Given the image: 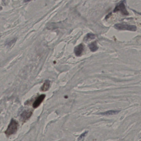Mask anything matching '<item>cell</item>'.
<instances>
[{
  "mask_svg": "<svg viewBox=\"0 0 141 141\" xmlns=\"http://www.w3.org/2000/svg\"><path fill=\"white\" fill-rule=\"evenodd\" d=\"M19 123L15 120L12 119L7 129L5 131V134L7 136H10L15 134L18 129Z\"/></svg>",
  "mask_w": 141,
  "mask_h": 141,
  "instance_id": "6da1fadb",
  "label": "cell"
},
{
  "mask_svg": "<svg viewBox=\"0 0 141 141\" xmlns=\"http://www.w3.org/2000/svg\"><path fill=\"white\" fill-rule=\"evenodd\" d=\"M114 27L120 30H127L130 31H135L137 30L136 26L135 25H128L126 24H116L114 25Z\"/></svg>",
  "mask_w": 141,
  "mask_h": 141,
  "instance_id": "7a4b0ae2",
  "label": "cell"
},
{
  "mask_svg": "<svg viewBox=\"0 0 141 141\" xmlns=\"http://www.w3.org/2000/svg\"><path fill=\"white\" fill-rule=\"evenodd\" d=\"M125 0H123L119 2L118 5H116L115 8L114 9V12L120 11L122 14L124 15H128L129 14L128 11L126 8V6L124 4Z\"/></svg>",
  "mask_w": 141,
  "mask_h": 141,
  "instance_id": "3957f363",
  "label": "cell"
},
{
  "mask_svg": "<svg viewBox=\"0 0 141 141\" xmlns=\"http://www.w3.org/2000/svg\"><path fill=\"white\" fill-rule=\"evenodd\" d=\"M46 97V95L45 94H42L39 96V97L36 99L35 102H34V104H33V106L34 108H36L40 105L41 103H42L43 100Z\"/></svg>",
  "mask_w": 141,
  "mask_h": 141,
  "instance_id": "277c9868",
  "label": "cell"
},
{
  "mask_svg": "<svg viewBox=\"0 0 141 141\" xmlns=\"http://www.w3.org/2000/svg\"><path fill=\"white\" fill-rule=\"evenodd\" d=\"M32 114V111L25 110L21 114V118L22 120V121H25L30 118Z\"/></svg>",
  "mask_w": 141,
  "mask_h": 141,
  "instance_id": "5b68a950",
  "label": "cell"
},
{
  "mask_svg": "<svg viewBox=\"0 0 141 141\" xmlns=\"http://www.w3.org/2000/svg\"><path fill=\"white\" fill-rule=\"evenodd\" d=\"M84 50V46L82 44H80L74 48V53L76 56H80Z\"/></svg>",
  "mask_w": 141,
  "mask_h": 141,
  "instance_id": "8992f818",
  "label": "cell"
},
{
  "mask_svg": "<svg viewBox=\"0 0 141 141\" xmlns=\"http://www.w3.org/2000/svg\"><path fill=\"white\" fill-rule=\"evenodd\" d=\"M50 81L46 80L41 87V90L42 91H46L49 90L50 87Z\"/></svg>",
  "mask_w": 141,
  "mask_h": 141,
  "instance_id": "52a82bcc",
  "label": "cell"
},
{
  "mask_svg": "<svg viewBox=\"0 0 141 141\" xmlns=\"http://www.w3.org/2000/svg\"><path fill=\"white\" fill-rule=\"evenodd\" d=\"M89 47L91 51L95 52L98 50V46H97V42L96 41L92 42V43H90L89 45Z\"/></svg>",
  "mask_w": 141,
  "mask_h": 141,
  "instance_id": "ba28073f",
  "label": "cell"
},
{
  "mask_svg": "<svg viewBox=\"0 0 141 141\" xmlns=\"http://www.w3.org/2000/svg\"><path fill=\"white\" fill-rule=\"evenodd\" d=\"M119 111L117 110H110V111H106L105 112L101 113V114L103 115H107V116L115 115V114H118V113L119 112Z\"/></svg>",
  "mask_w": 141,
  "mask_h": 141,
  "instance_id": "9c48e42d",
  "label": "cell"
},
{
  "mask_svg": "<svg viewBox=\"0 0 141 141\" xmlns=\"http://www.w3.org/2000/svg\"><path fill=\"white\" fill-rule=\"evenodd\" d=\"M95 36L94 34L89 33L87 34L84 40V41H87L89 39H93L95 38Z\"/></svg>",
  "mask_w": 141,
  "mask_h": 141,
  "instance_id": "30bf717a",
  "label": "cell"
},
{
  "mask_svg": "<svg viewBox=\"0 0 141 141\" xmlns=\"http://www.w3.org/2000/svg\"><path fill=\"white\" fill-rule=\"evenodd\" d=\"M16 40H17V39H16V38H14V39L12 40L11 41H10L9 42H8L7 44V45H8L9 46H10L11 45H12L13 44H14V43L16 42Z\"/></svg>",
  "mask_w": 141,
  "mask_h": 141,
  "instance_id": "8fae6325",
  "label": "cell"
},
{
  "mask_svg": "<svg viewBox=\"0 0 141 141\" xmlns=\"http://www.w3.org/2000/svg\"><path fill=\"white\" fill-rule=\"evenodd\" d=\"M31 0H24V2H29Z\"/></svg>",
  "mask_w": 141,
  "mask_h": 141,
  "instance_id": "7c38bea8",
  "label": "cell"
},
{
  "mask_svg": "<svg viewBox=\"0 0 141 141\" xmlns=\"http://www.w3.org/2000/svg\"><path fill=\"white\" fill-rule=\"evenodd\" d=\"M1 9H2V7H1L0 6V10H1Z\"/></svg>",
  "mask_w": 141,
  "mask_h": 141,
  "instance_id": "4fadbf2b",
  "label": "cell"
}]
</instances>
